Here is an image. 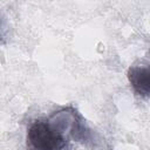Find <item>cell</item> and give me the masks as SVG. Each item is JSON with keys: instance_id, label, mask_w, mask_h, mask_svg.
<instances>
[{"instance_id": "cell-3", "label": "cell", "mask_w": 150, "mask_h": 150, "mask_svg": "<svg viewBox=\"0 0 150 150\" xmlns=\"http://www.w3.org/2000/svg\"><path fill=\"white\" fill-rule=\"evenodd\" d=\"M128 80L137 95L148 97L150 93V68L148 64L132 66L128 70Z\"/></svg>"}, {"instance_id": "cell-1", "label": "cell", "mask_w": 150, "mask_h": 150, "mask_svg": "<svg viewBox=\"0 0 150 150\" xmlns=\"http://www.w3.org/2000/svg\"><path fill=\"white\" fill-rule=\"evenodd\" d=\"M68 138L59 132L49 122L36 120L30 123L26 136L27 150H64Z\"/></svg>"}, {"instance_id": "cell-2", "label": "cell", "mask_w": 150, "mask_h": 150, "mask_svg": "<svg viewBox=\"0 0 150 150\" xmlns=\"http://www.w3.org/2000/svg\"><path fill=\"white\" fill-rule=\"evenodd\" d=\"M48 122L67 138L71 137L79 142L91 141V130L74 108L68 107L54 112Z\"/></svg>"}]
</instances>
